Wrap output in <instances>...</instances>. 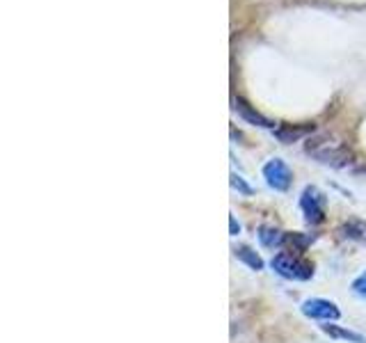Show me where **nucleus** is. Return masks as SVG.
I'll list each match as a JSON object with an SVG mask.
<instances>
[{"mask_svg":"<svg viewBox=\"0 0 366 343\" xmlns=\"http://www.w3.org/2000/svg\"><path fill=\"white\" fill-rule=\"evenodd\" d=\"M236 256H238V261H243L248 265V268H252V270H264V259H261V256L252 250V247H248V245H240V247H236Z\"/></svg>","mask_w":366,"mask_h":343,"instance_id":"10","label":"nucleus"},{"mask_svg":"<svg viewBox=\"0 0 366 343\" xmlns=\"http://www.w3.org/2000/svg\"><path fill=\"white\" fill-rule=\"evenodd\" d=\"M353 290L360 298H366V272H362L360 277H357L355 281H353Z\"/></svg>","mask_w":366,"mask_h":343,"instance_id":"13","label":"nucleus"},{"mask_svg":"<svg viewBox=\"0 0 366 343\" xmlns=\"http://www.w3.org/2000/svg\"><path fill=\"white\" fill-rule=\"evenodd\" d=\"M341 236L344 238H351V240H360V243H366V222H348L341 229Z\"/></svg>","mask_w":366,"mask_h":343,"instance_id":"11","label":"nucleus"},{"mask_svg":"<svg viewBox=\"0 0 366 343\" xmlns=\"http://www.w3.org/2000/svg\"><path fill=\"white\" fill-rule=\"evenodd\" d=\"M231 188L233 190H238L240 195H252L255 190H252V186L245 183V178L238 176V174H231Z\"/></svg>","mask_w":366,"mask_h":343,"instance_id":"12","label":"nucleus"},{"mask_svg":"<svg viewBox=\"0 0 366 343\" xmlns=\"http://www.w3.org/2000/svg\"><path fill=\"white\" fill-rule=\"evenodd\" d=\"M264 178L266 183L277 192H286L291 188L293 181V172L289 169V165L282 158H270L264 165Z\"/></svg>","mask_w":366,"mask_h":343,"instance_id":"4","label":"nucleus"},{"mask_svg":"<svg viewBox=\"0 0 366 343\" xmlns=\"http://www.w3.org/2000/svg\"><path fill=\"white\" fill-rule=\"evenodd\" d=\"M270 265H273V270L277 274H282L284 279L307 281L313 277V265L309 261H304L302 256L291 254V252H277Z\"/></svg>","mask_w":366,"mask_h":343,"instance_id":"2","label":"nucleus"},{"mask_svg":"<svg viewBox=\"0 0 366 343\" xmlns=\"http://www.w3.org/2000/svg\"><path fill=\"white\" fill-rule=\"evenodd\" d=\"M259 240L264 247H270V250H273V247H280L282 243H286V234H282V231L275 229V227L264 225L259 229Z\"/></svg>","mask_w":366,"mask_h":343,"instance_id":"9","label":"nucleus"},{"mask_svg":"<svg viewBox=\"0 0 366 343\" xmlns=\"http://www.w3.org/2000/svg\"><path fill=\"white\" fill-rule=\"evenodd\" d=\"M233 108H236V113H238L243 119H245L248 124H252V126H264V128H273V126H275L273 122H270V119H266L261 113H257V110L252 108L245 99H240V97L233 99Z\"/></svg>","mask_w":366,"mask_h":343,"instance_id":"6","label":"nucleus"},{"mask_svg":"<svg viewBox=\"0 0 366 343\" xmlns=\"http://www.w3.org/2000/svg\"><path fill=\"white\" fill-rule=\"evenodd\" d=\"M313 133V126L307 124V126H291V124H284L280 128H273V135L277 137L280 142L284 144H293V142H298L302 140L304 135H309Z\"/></svg>","mask_w":366,"mask_h":343,"instance_id":"7","label":"nucleus"},{"mask_svg":"<svg viewBox=\"0 0 366 343\" xmlns=\"http://www.w3.org/2000/svg\"><path fill=\"white\" fill-rule=\"evenodd\" d=\"M307 153L311 158H316L323 165H332V167H346L348 162H353V151L341 144L334 137L327 135H316L307 140Z\"/></svg>","mask_w":366,"mask_h":343,"instance_id":"1","label":"nucleus"},{"mask_svg":"<svg viewBox=\"0 0 366 343\" xmlns=\"http://www.w3.org/2000/svg\"><path fill=\"white\" fill-rule=\"evenodd\" d=\"M320 330L332 339H341V341H351V343H366L364 334L353 332V330H344V328H339V325H320Z\"/></svg>","mask_w":366,"mask_h":343,"instance_id":"8","label":"nucleus"},{"mask_svg":"<svg viewBox=\"0 0 366 343\" xmlns=\"http://www.w3.org/2000/svg\"><path fill=\"white\" fill-rule=\"evenodd\" d=\"M229 227H231V236H238L240 234V225H238V222H236V218H229Z\"/></svg>","mask_w":366,"mask_h":343,"instance_id":"14","label":"nucleus"},{"mask_svg":"<svg viewBox=\"0 0 366 343\" xmlns=\"http://www.w3.org/2000/svg\"><path fill=\"white\" fill-rule=\"evenodd\" d=\"M325 195L313 186H307L300 195V209L309 225H320L325 220Z\"/></svg>","mask_w":366,"mask_h":343,"instance_id":"3","label":"nucleus"},{"mask_svg":"<svg viewBox=\"0 0 366 343\" xmlns=\"http://www.w3.org/2000/svg\"><path fill=\"white\" fill-rule=\"evenodd\" d=\"M302 314L307 318L313 321H337L341 316V309H339L332 300H323V298H311L307 302H302Z\"/></svg>","mask_w":366,"mask_h":343,"instance_id":"5","label":"nucleus"}]
</instances>
